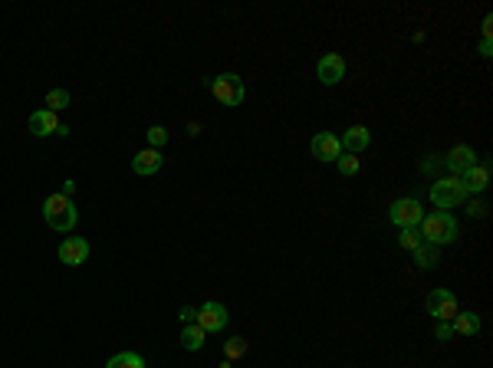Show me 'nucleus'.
<instances>
[{"instance_id": "obj_30", "label": "nucleus", "mask_w": 493, "mask_h": 368, "mask_svg": "<svg viewBox=\"0 0 493 368\" xmlns=\"http://www.w3.org/2000/svg\"><path fill=\"white\" fill-rule=\"evenodd\" d=\"M60 194L73 198V194H76V181H63V191H60Z\"/></svg>"}, {"instance_id": "obj_27", "label": "nucleus", "mask_w": 493, "mask_h": 368, "mask_svg": "<svg viewBox=\"0 0 493 368\" xmlns=\"http://www.w3.org/2000/svg\"><path fill=\"white\" fill-rule=\"evenodd\" d=\"M438 165H441V158H438V155H428V158L421 161V171H424V175H431V171H438Z\"/></svg>"}, {"instance_id": "obj_11", "label": "nucleus", "mask_w": 493, "mask_h": 368, "mask_svg": "<svg viewBox=\"0 0 493 368\" xmlns=\"http://www.w3.org/2000/svg\"><path fill=\"white\" fill-rule=\"evenodd\" d=\"M89 260V240L86 237H66L60 243V263L66 267H79V263H86Z\"/></svg>"}, {"instance_id": "obj_4", "label": "nucleus", "mask_w": 493, "mask_h": 368, "mask_svg": "<svg viewBox=\"0 0 493 368\" xmlns=\"http://www.w3.org/2000/svg\"><path fill=\"white\" fill-rule=\"evenodd\" d=\"M464 201H467V191H464V184H460L457 175L438 178L431 184V204H434L438 211H451V207H457V204H464Z\"/></svg>"}, {"instance_id": "obj_12", "label": "nucleus", "mask_w": 493, "mask_h": 368, "mask_svg": "<svg viewBox=\"0 0 493 368\" xmlns=\"http://www.w3.org/2000/svg\"><path fill=\"white\" fill-rule=\"evenodd\" d=\"M63 125L60 122V115L50 112V109H37V112L30 115V132L37 135V139H46V135H56V128Z\"/></svg>"}, {"instance_id": "obj_2", "label": "nucleus", "mask_w": 493, "mask_h": 368, "mask_svg": "<svg viewBox=\"0 0 493 368\" xmlns=\"http://www.w3.org/2000/svg\"><path fill=\"white\" fill-rule=\"evenodd\" d=\"M43 220H46L53 230H60V234H73V230H76V220H79V211H76V204H73V198L50 194V198L43 201Z\"/></svg>"}, {"instance_id": "obj_16", "label": "nucleus", "mask_w": 493, "mask_h": 368, "mask_svg": "<svg viewBox=\"0 0 493 368\" xmlns=\"http://www.w3.org/2000/svg\"><path fill=\"white\" fill-rule=\"evenodd\" d=\"M411 256H415V263L421 270H434L438 263H441V247H431V243L421 240V247H415Z\"/></svg>"}, {"instance_id": "obj_13", "label": "nucleus", "mask_w": 493, "mask_h": 368, "mask_svg": "<svg viewBox=\"0 0 493 368\" xmlns=\"http://www.w3.org/2000/svg\"><path fill=\"white\" fill-rule=\"evenodd\" d=\"M460 184L467 194H483L487 184H490V165H470L464 175H460Z\"/></svg>"}, {"instance_id": "obj_14", "label": "nucleus", "mask_w": 493, "mask_h": 368, "mask_svg": "<svg viewBox=\"0 0 493 368\" xmlns=\"http://www.w3.org/2000/svg\"><path fill=\"white\" fill-rule=\"evenodd\" d=\"M342 148L345 152H352V155H358V152H365L368 145H372V132H368L365 125H352V128H345L342 132Z\"/></svg>"}, {"instance_id": "obj_31", "label": "nucleus", "mask_w": 493, "mask_h": 368, "mask_svg": "<svg viewBox=\"0 0 493 368\" xmlns=\"http://www.w3.org/2000/svg\"><path fill=\"white\" fill-rule=\"evenodd\" d=\"M481 56H493V43H490V40H481Z\"/></svg>"}, {"instance_id": "obj_8", "label": "nucleus", "mask_w": 493, "mask_h": 368, "mask_svg": "<svg viewBox=\"0 0 493 368\" xmlns=\"http://www.w3.org/2000/svg\"><path fill=\"white\" fill-rule=\"evenodd\" d=\"M309 152H313L316 161H336L342 155V141L336 132H316L313 141H309Z\"/></svg>"}, {"instance_id": "obj_7", "label": "nucleus", "mask_w": 493, "mask_h": 368, "mask_svg": "<svg viewBox=\"0 0 493 368\" xmlns=\"http://www.w3.org/2000/svg\"><path fill=\"white\" fill-rule=\"evenodd\" d=\"M227 306L224 303H214V299H207V303L198 309V326H201L204 332H220V329H227Z\"/></svg>"}, {"instance_id": "obj_9", "label": "nucleus", "mask_w": 493, "mask_h": 368, "mask_svg": "<svg viewBox=\"0 0 493 368\" xmlns=\"http://www.w3.org/2000/svg\"><path fill=\"white\" fill-rule=\"evenodd\" d=\"M316 76L322 86H336L345 79V60H342L339 53H326V56H319L316 63Z\"/></svg>"}, {"instance_id": "obj_6", "label": "nucleus", "mask_w": 493, "mask_h": 368, "mask_svg": "<svg viewBox=\"0 0 493 368\" xmlns=\"http://www.w3.org/2000/svg\"><path fill=\"white\" fill-rule=\"evenodd\" d=\"M424 309H428V316H434L438 322H451V319L460 313V306H457V292L454 290H434L428 296Z\"/></svg>"}, {"instance_id": "obj_19", "label": "nucleus", "mask_w": 493, "mask_h": 368, "mask_svg": "<svg viewBox=\"0 0 493 368\" xmlns=\"http://www.w3.org/2000/svg\"><path fill=\"white\" fill-rule=\"evenodd\" d=\"M105 368H145V358L139 352H119L105 362Z\"/></svg>"}, {"instance_id": "obj_18", "label": "nucleus", "mask_w": 493, "mask_h": 368, "mask_svg": "<svg viewBox=\"0 0 493 368\" xmlns=\"http://www.w3.org/2000/svg\"><path fill=\"white\" fill-rule=\"evenodd\" d=\"M204 339H207V332H204L198 322H191V326L181 329V345H184L188 352H198V349L204 345Z\"/></svg>"}, {"instance_id": "obj_10", "label": "nucleus", "mask_w": 493, "mask_h": 368, "mask_svg": "<svg viewBox=\"0 0 493 368\" xmlns=\"http://www.w3.org/2000/svg\"><path fill=\"white\" fill-rule=\"evenodd\" d=\"M441 165L447 168L451 175H457V178H460V175H464L470 165H477V152H474L470 145H454V148H451V152L441 158Z\"/></svg>"}, {"instance_id": "obj_17", "label": "nucleus", "mask_w": 493, "mask_h": 368, "mask_svg": "<svg viewBox=\"0 0 493 368\" xmlns=\"http://www.w3.org/2000/svg\"><path fill=\"white\" fill-rule=\"evenodd\" d=\"M451 326H454L457 335H477L481 332V316L477 313H457L451 319Z\"/></svg>"}, {"instance_id": "obj_15", "label": "nucleus", "mask_w": 493, "mask_h": 368, "mask_svg": "<svg viewBox=\"0 0 493 368\" xmlns=\"http://www.w3.org/2000/svg\"><path fill=\"white\" fill-rule=\"evenodd\" d=\"M162 165H164V158H162V152H155V148H145V152H139L135 158H132V171L141 175V178L162 171Z\"/></svg>"}, {"instance_id": "obj_22", "label": "nucleus", "mask_w": 493, "mask_h": 368, "mask_svg": "<svg viewBox=\"0 0 493 368\" xmlns=\"http://www.w3.org/2000/svg\"><path fill=\"white\" fill-rule=\"evenodd\" d=\"M243 356H247V339L234 335V339H227V342H224V358H227V362H234V358H243Z\"/></svg>"}, {"instance_id": "obj_25", "label": "nucleus", "mask_w": 493, "mask_h": 368, "mask_svg": "<svg viewBox=\"0 0 493 368\" xmlns=\"http://www.w3.org/2000/svg\"><path fill=\"white\" fill-rule=\"evenodd\" d=\"M178 319H181V326H191V322H198V309H194V306H181V309H178Z\"/></svg>"}, {"instance_id": "obj_20", "label": "nucleus", "mask_w": 493, "mask_h": 368, "mask_svg": "<svg viewBox=\"0 0 493 368\" xmlns=\"http://www.w3.org/2000/svg\"><path fill=\"white\" fill-rule=\"evenodd\" d=\"M46 109H50V112H63V109H69V92L66 89H50L46 92Z\"/></svg>"}, {"instance_id": "obj_3", "label": "nucleus", "mask_w": 493, "mask_h": 368, "mask_svg": "<svg viewBox=\"0 0 493 368\" xmlns=\"http://www.w3.org/2000/svg\"><path fill=\"white\" fill-rule=\"evenodd\" d=\"M207 89L220 105H241L247 99V86H243V79L237 73H220V76L207 79Z\"/></svg>"}, {"instance_id": "obj_29", "label": "nucleus", "mask_w": 493, "mask_h": 368, "mask_svg": "<svg viewBox=\"0 0 493 368\" xmlns=\"http://www.w3.org/2000/svg\"><path fill=\"white\" fill-rule=\"evenodd\" d=\"M481 33H483V40H490V37H493V17H483Z\"/></svg>"}, {"instance_id": "obj_26", "label": "nucleus", "mask_w": 493, "mask_h": 368, "mask_svg": "<svg viewBox=\"0 0 493 368\" xmlns=\"http://www.w3.org/2000/svg\"><path fill=\"white\" fill-rule=\"evenodd\" d=\"M434 335H438L441 342H447V339H454V326H451V322H438V329H434Z\"/></svg>"}, {"instance_id": "obj_23", "label": "nucleus", "mask_w": 493, "mask_h": 368, "mask_svg": "<svg viewBox=\"0 0 493 368\" xmlns=\"http://www.w3.org/2000/svg\"><path fill=\"white\" fill-rule=\"evenodd\" d=\"M398 247H405V250H415V247H421V234H417V227H405L401 234H398Z\"/></svg>"}, {"instance_id": "obj_21", "label": "nucleus", "mask_w": 493, "mask_h": 368, "mask_svg": "<svg viewBox=\"0 0 493 368\" xmlns=\"http://www.w3.org/2000/svg\"><path fill=\"white\" fill-rule=\"evenodd\" d=\"M336 168H339V175H345V178H352V175H358V155H352V152H345V155H339L336 158Z\"/></svg>"}, {"instance_id": "obj_1", "label": "nucleus", "mask_w": 493, "mask_h": 368, "mask_svg": "<svg viewBox=\"0 0 493 368\" xmlns=\"http://www.w3.org/2000/svg\"><path fill=\"white\" fill-rule=\"evenodd\" d=\"M417 227H421L417 230L421 240L431 243V247H444V243L457 240V220L451 217V211H431V214L421 217Z\"/></svg>"}, {"instance_id": "obj_24", "label": "nucleus", "mask_w": 493, "mask_h": 368, "mask_svg": "<svg viewBox=\"0 0 493 368\" xmlns=\"http://www.w3.org/2000/svg\"><path fill=\"white\" fill-rule=\"evenodd\" d=\"M164 141H168V132H164L162 125H152V128H148V145H152L155 152H162Z\"/></svg>"}, {"instance_id": "obj_28", "label": "nucleus", "mask_w": 493, "mask_h": 368, "mask_svg": "<svg viewBox=\"0 0 493 368\" xmlns=\"http://www.w3.org/2000/svg\"><path fill=\"white\" fill-rule=\"evenodd\" d=\"M470 217H487V204L483 201H470V211H467Z\"/></svg>"}, {"instance_id": "obj_5", "label": "nucleus", "mask_w": 493, "mask_h": 368, "mask_svg": "<svg viewBox=\"0 0 493 368\" xmlns=\"http://www.w3.org/2000/svg\"><path fill=\"white\" fill-rule=\"evenodd\" d=\"M421 217H424V211H421V201H417V198H395V204L388 207V220L401 230L417 227Z\"/></svg>"}]
</instances>
